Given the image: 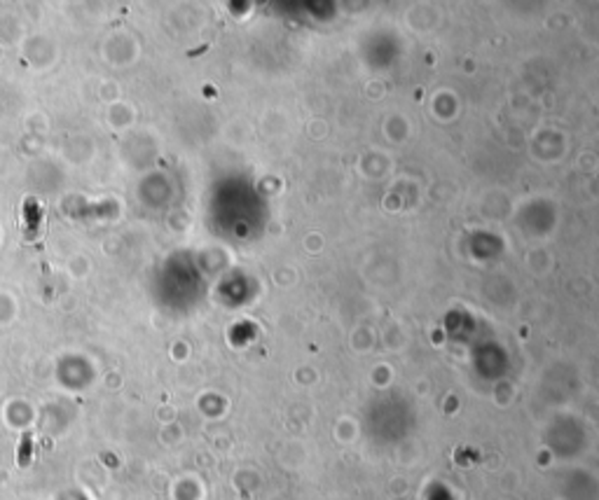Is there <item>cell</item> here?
I'll use <instances>...</instances> for the list:
<instances>
[{"label":"cell","mask_w":599,"mask_h":500,"mask_svg":"<svg viewBox=\"0 0 599 500\" xmlns=\"http://www.w3.org/2000/svg\"><path fill=\"white\" fill-rule=\"evenodd\" d=\"M28 458H31V437L28 435H24V439H21V446H19V458H17V463H19L21 467L28 465Z\"/></svg>","instance_id":"cell-1"}]
</instances>
